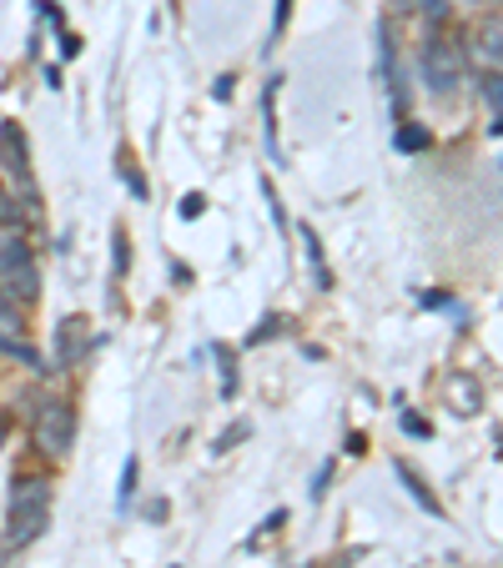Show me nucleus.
Instances as JSON below:
<instances>
[{
	"label": "nucleus",
	"instance_id": "20",
	"mask_svg": "<svg viewBox=\"0 0 503 568\" xmlns=\"http://www.w3.org/2000/svg\"><path fill=\"white\" fill-rule=\"evenodd\" d=\"M288 11H292V0H278V21H272V36H282V26H288Z\"/></svg>",
	"mask_w": 503,
	"mask_h": 568
},
{
	"label": "nucleus",
	"instance_id": "18",
	"mask_svg": "<svg viewBox=\"0 0 503 568\" xmlns=\"http://www.w3.org/2000/svg\"><path fill=\"white\" fill-rule=\"evenodd\" d=\"M413 6H423L429 21H443V16H449V0H413Z\"/></svg>",
	"mask_w": 503,
	"mask_h": 568
},
{
	"label": "nucleus",
	"instance_id": "6",
	"mask_svg": "<svg viewBox=\"0 0 503 568\" xmlns=\"http://www.w3.org/2000/svg\"><path fill=\"white\" fill-rule=\"evenodd\" d=\"M0 161H6V172H11V176L31 182V166H26V141H21V131H16L11 121L0 126Z\"/></svg>",
	"mask_w": 503,
	"mask_h": 568
},
{
	"label": "nucleus",
	"instance_id": "12",
	"mask_svg": "<svg viewBox=\"0 0 503 568\" xmlns=\"http://www.w3.org/2000/svg\"><path fill=\"white\" fill-rule=\"evenodd\" d=\"M26 216H31V212H26V206L16 202L11 192H0V226H21Z\"/></svg>",
	"mask_w": 503,
	"mask_h": 568
},
{
	"label": "nucleus",
	"instance_id": "21",
	"mask_svg": "<svg viewBox=\"0 0 503 568\" xmlns=\"http://www.w3.org/2000/svg\"><path fill=\"white\" fill-rule=\"evenodd\" d=\"M117 272H127V232H117Z\"/></svg>",
	"mask_w": 503,
	"mask_h": 568
},
{
	"label": "nucleus",
	"instance_id": "1",
	"mask_svg": "<svg viewBox=\"0 0 503 568\" xmlns=\"http://www.w3.org/2000/svg\"><path fill=\"white\" fill-rule=\"evenodd\" d=\"M46 518H51V483H46V478H16V494H11V544H31V538H41Z\"/></svg>",
	"mask_w": 503,
	"mask_h": 568
},
{
	"label": "nucleus",
	"instance_id": "10",
	"mask_svg": "<svg viewBox=\"0 0 503 568\" xmlns=\"http://www.w3.org/2000/svg\"><path fill=\"white\" fill-rule=\"evenodd\" d=\"M393 146L403 151V156H413V151H423V146H429V131H423V126H413V121H408V126H398Z\"/></svg>",
	"mask_w": 503,
	"mask_h": 568
},
{
	"label": "nucleus",
	"instance_id": "14",
	"mask_svg": "<svg viewBox=\"0 0 503 568\" xmlns=\"http://www.w3.org/2000/svg\"><path fill=\"white\" fill-rule=\"evenodd\" d=\"M483 97H489V106L503 116V75H483Z\"/></svg>",
	"mask_w": 503,
	"mask_h": 568
},
{
	"label": "nucleus",
	"instance_id": "22",
	"mask_svg": "<svg viewBox=\"0 0 503 568\" xmlns=\"http://www.w3.org/2000/svg\"><path fill=\"white\" fill-rule=\"evenodd\" d=\"M212 97H217V101H227V97H232V75H222V81H217V87H212Z\"/></svg>",
	"mask_w": 503,
	"mask_h": 568
},
{
	"label": "nucleus",
	"instance_id": "4",
	"mask_svg": "<svg viewBox=\"0 0 503 568\" xmlns=\"http://www.w3.org/2000/svg\"><path fill=\"white\" fill-rule=\"evenodd\" d=\"M91 343H97V333H91L87 317H61V327H56V363L76 367L91 353Z\"/></svg>",
	"mask_w": 503,
	"mask_h": 568
},
{
	"label": "nucleus",
	"instance_id": "23",
	"mask_svg": "<svg viewBox=\"0 0 503 568\" xmlns=\"http://www.w3.org/2000/svg\"><path fill=\"white\" fill-rule=\"evenodd\" d=\"M182 216H202V196H187V202H182Z\"/></svg>",
	"mask_w": 503,
	"mask_h": 568
},
{
	"label": "nucleus",
	"instance_id": "7",
	"mask_svg": "<svg viewBox=\"0 0 503 568\" xmlns=\"http://www.w3.org/2000/svg\"><path fill=\"white\" fill-rule=\"evenodd\" d=\"M398 478H403V483H408V494H413V498H418V504L429 508V514H433V518H443V504H439V498H433V488H429V483H423V478H418V473H413V468H408V463H398Z\"/></svg>",
	"mask_w": 503,
	"mask_h": 568
},
{
	"label": "nucleus",
	"instance_id": "15",
	"mask_svg": "<svg viewBox=\"0 0 503 568\" xmlns=\"http://www.w3.org/2000/svg\"><path fill=\"white\" fill-rule=\"evenodd\" d=\"M131 488H137V458H127V468H121V508L131 504Z\"/></svg>",
	"mask_w": 503,
	"mask_h": 568
},
{
	"label": "nucleus",
	"instance_id": "8",
	"mask_svg": "<svg viewBox=\"0 0 503 568\" xmlns=\"http://www.w3.org/2000/svg\"><path fill=\"white\" fill-rule=\"evenodd\" d=\"M21 262H31V247H26L21 236H0V272L21 267Z\"/></svg>",
	"mask_w": 503,
	"mask_h": 568
},
{
	"label": "nucleus",
	"instance_id": "13",
	"mask_svg": "<svg viewBox=\"0 0 503 568\" xmlns=\"http://www.w3.org/2000/svg\"><path fill=\"white\" fill-rule=\"evenodd\" d=\"M453 408H459V413H479V387H473V383L453 387Z\"/></svg>",
	"mask_w": 503,
	"mask_h": 568
},
{
	"label": "nucleus",
	"instance_id": "17",
	"mask_svg": "<svg viewBox=\"0 0 503 568\" xmlns=\"http://www.w3.org/2000/svg\"><path fill=\"white\" fill-rule=\"evenodd\" d=\"M483 51L503 55V26H489V31H483Z\"/></svg>",
	"mask_w": 503,
	"mask_h": 568
},
{
	"label": "nucleus",
	"instance_id": "2",
	"mask_svg": "<svg viewBox=\"0 0 503 568\" xmlns=\"http://www.w3.org/2000/svg\"><path fill=\"white\" fill-rule=\"evenodd\" d=\"M423 81H429L433 97H453L463 81V51L449 41V36H433L423 45Z\"/></svg>",
	"mask_w": 503,
	"mask_h": 568
},
{
	"label": "nucleus",
	"instance_id": "3",
	"mask_svg": "<svg viewBox=\"0 0 503 568\" xmlns=\"http://www.w3.org/2000/svg\"><path fill=\"white\" fill-rule=\"evenodd\" d=\"M36 443H41V453H51V458H66L76 443V413L66 408L61 397H46L41 408H36Z\"/></svg>",
	"mask_w": 503,
	"mask_h": 568
},
{
	"label": "nucleus",
	"instance_id": "5",
	"mask_svg": "<svg viewBox=\"0 0 503 568\" xmlns=\"http://www.w3.org/2000/svg\"><path fill=\"white\" fill-rule=\"evenodd\" d=\"M0 287L11 292L16 302H36L41 297V267H36V262H21V267L0 272Z\"/></svg>",
	"mask_w": 503,
	"mask_h": 568
},
{
	"label": "nucleus",
	"instance_id": "11",
	"mask_svg": "<svg viewBox=\"0 0 503 568\" xmlns=\"http://www.w3.org/2000/svg\"><path fill=\"white\" fill-rule=\"evenodd\" d=\"M302 247H308V257H312V272H318V282H322V287H332V272H328V262H322V247H318V236H312V226H302Z\"/></svg>",
	"mask_w": 503,
	"mask_h": 568
},
{
	"label": "nucleus",
	"instance_id": "24",
	"mask_svg": "<svg viewBox=\"0 0 503 568\" xmlns=\"http://www.w3.org/2000/svg\"><path fill=\"white\" fill-rule=\"evenodd\" d=\"M493 136H503V116H499V121H493Z\"/></svg>",
	"mask_w": 503,
	"mask_h": 568
},
{
	"label": "nucleus",
	"instance_id": "19",
	"mask_svg": "<svg viewBox=\"0 0 503 568\" xmlns=\"http://www.w3.org/2000/svg\"><path fill=\"white\" fill-rule=\"evenodd\" d=\"M403 433H413V438H429V423H423V418H418V413H403Z\"/></svg>",
	"mask_w": 503,
	"mask_h": 568
},
{
	"label": "nucleus",
	"instance_id": "16",
	"mask_svg": "<svg viewBox=\"0 0 503 568\" xmlns=\"http://www.w3.org/2000/svg\"><path fill=\"white\" fill-rule=\"evenodd\" d=\"M247 433H252V428H247V423H232V428H227L222 438H217V453H222V448H237V443H242Z\"/></svg>",
	"mask_w": 503,
	"mask_h": 568
},
{
	"label": "nucleus",
	"instance_id": "9",
	"mask_svg": "<svg viewBox=\"0 0 503 568\" xmlns=\"http://www.w3.org/2000/svg\"><path fill=\"white\" fill-rule=\"evenodd\" d=\"M21 333V307H16V297L6 287H0V337H16Z\"/></svg>",
	"mask_w": 503,
	"mask_h": 568
}]
</instances>
